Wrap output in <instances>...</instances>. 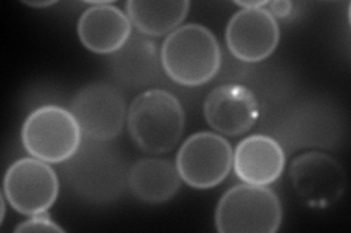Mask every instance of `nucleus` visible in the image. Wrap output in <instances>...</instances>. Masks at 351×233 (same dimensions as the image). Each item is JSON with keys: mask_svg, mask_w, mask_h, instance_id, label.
Segmentation results:
<instances>
[{"mask_svg": "<svg viewBox=\"0 0 351 233\" xmlns=\"http://www.w3.org/2000/svg\"><path fill=\"white\" fill-rule=\"evenodd\" d=\"M71 113L85 139L112 141L122 133L128 107L122 91L112 83L97 82L84 86L71 101Z\"/></svg>", "mask_w": 351, "mask_h": 233, "instance_id": "nucleus-7", "label": "nucleus"}, {"mask_svg": "<svg viewBox=\"0 0 351 233\" xmlns=\"http://www.w3.org/2000/svg\"><path fill=\"white\" fill-rule=\"evenodd\" d=\"M204 117L218 135L237 137L256 124L259 101L243 85H221L214 87L205 98Z\"/></svg>", "mask_w": 351, "mask_h": 233, "instance_id": "nucleus-11", "label": "nucleus"}, {"mask_svg": "<svg viewBox=\"0 0 351 233\" xmlns=\"http://www.w3.org/2000/svg\"><path fill=\"white\" fill-rule=\"evenodd\" d=\"M293 190L311 206L328 207L337 203L346 190L343 165L324 152H306L290 165Z\"/></svg>", "mask_w": 351, "mask_h": 233, "instance_id": "nucleus-9", "label": "nucleus"}, {"mask_svg": "<svg viewBox=\"0 0 351 233\" xmlns=\"http://www.w3.org/2000/svg\"><path fill=\"white\" fill-rule=\"evenodd\" d=\"M237 6H240L241 9H252V8H267L269 5L268 0H255V2H236Z\"/></svg>", "mask_w": 351, "mask_h": 233, "instance_id": "nucleus-19", "label": "nucleus"}, {"mask_svg": "<svg viewBox=\"0 0 351 233\" xmlns=\"http://www.w3.org/2000/svg\"><path fill=\"white\" fill-rule=\"evenodd\" d=\"M191 9L189 0L179 2H145L129 0L126 14L142 36L162 37L182 27Z\"/></svg>", "mask_w": 351, "mask_h": 233, "instance_id": "nucleus-16", "label": "nucleus"}, {"mask_svg": "<svg viewBox=\"0 0 351 233\" xmlns=\"http://www.w3.org/2000/svg\"><path fill=\"white\" fill-rule=\"evenodd\" d=\"M281 31L277 18L267 8L240 9L230 18L226 44L234 59L261 63L277 50Z\"/></svg>", "mask_w": 351, "mask_h": 233, "instance_id": "nucleus-10", "label": "nucleus"}, {"mask_svg": "<svg viewBox=\"0 0 351 233\" xmlns=\"http://www.w3.org/2000/svg\"><path fill=\"white\" fill-rule=\"evenodd\" d=\"M132 22L126 12L112 3L97 2L85 9L78 19V37L82 46L95 54L112 55L132 37Z\"/></svg>", "mask_w": 351, "mask_h": 233, "instance_id": "nucleus-12", "label": "nucleus"}, {"mask_svg": "<svg viewBox=\"0 0 351 233\" xmlns=\"http://www.w3.org/2000/svg\"><path fill=\"white\" fill-rule=\"evenodd\" d=\"M15 232H59L64 233V229L60 228L56 221H53L47 213H41L36 216H29L28 220L21 221L15 228Z\"/></svg>", "mask_w": 351, "mask_h": 233, "instance_id": "nucleus-17", "label": "nucleus"}, {"mask_svg": "<svg viewBox=\"0 0 351 233\" xmlns=\"http://www.w3.org/2000/svg\"><path fill=\"white\" fill-rule=\"evenodd\" d=\"M214 223L219 233H276L282 223V206L269 187L243 182L219 198Z\"/></svg>", "mask_w": 351, "mask_h": 233, "instance_id": "nucleus-4", "label": "nucleus"}, {"mask_svg": "<svg viewBox=\"0 0 351 233\" xmlns=\"http://www.w3.org/2000/svg\"><path fill=\"white\" fill-rule=\"evenodd\" d=\"M268 8H269V12L274 16L285 18V16H289L291 14L293 5L290 2H285V0H281V2H269Z\"/></svg>", "mask_w": 351, "mask_h": 233, "instance_id": "nucleus-18", "label": "nucleus"}, {"mask_svg": "<svg viewBox=\"0 0 351 233\" xmlns=\"http://www.w3.org/2000/svg\"><path fill=\"white\" fill-rule=\"evenodd\" d=\"M160 57L170 79L188 87L211 82L223 63L217 37L201 24H184L174 29L164 40Z\"/></svg>", "mask_w": 351, "mask_h": 233, "instance_id": "nucleus-2", "label": "nucleus"}, {"mask_svg": "<svg viewBox=\"0 0 351 233\" xmlns=\"http://www.w3.org/2000/svg\"><path fill=\"white\" fill-rule=\"evenodd\" d=\"M84 135L71 109L47 104L31 111L21 128L22 146L29 156L64 163L80 150Z\"/></svg>", "mask_w": 351, "mask_h": 233, "instance_id": "nucleus-5", "label": "nucleus"}, {"mask_svg": "<svg viewBox=\"0 0 351 233\" xmlns=\"http://www.w3.org/2000/svg\"><path fill=\"white\" fill-rule=\"evenodd\" d=\"M161 69L157 44L145 36H132L125 46L108 59V70L113 81L129 91L142 90L156 82Z\"/></svg>", "mask_w": 351, "mask_h": 233, "instance_id": "nucleus-14", "label": "nucleus"}, {"mask_svg": "<svg viewBox=\"0 0 351 233\" xmlns=\"http://www.w3.org/2000/svg\"><path fill=\"white\" fill-rule=\"evenodd\" d=\"M180 178L195 190L221 184L233 168V148L218 133L199 131L186 139L176 156Z\"/></svg>", "mask_w": 351, "mask_h": 233, "instance_id": "nucleus-6", "label": "nucleus"}, {"mask_svg": "<svg viewBox=\"0 0 351 233\" xmlns=\"http://www.w3.org/2000/svg\"><path fill=\"white\" fill-rule=\"evenodd\" d=\"M182 182L176 163L169 159H139L130 166L128 174L130 193L147 204L170 202L179 193Z\"/></svg>", "mask_w": 351, "mask_h": 233, "instance_id": "nucleus-15", "label": "nucleus"}, {"mask_svg": "<svg viewBox=\"0 0 351 233\" xmlns=\"http://www.w3.org/2000/svg\"><path fill=\"white\" fill-rule=\"evenodd\" d=\"M284 168L285 152L271 136H247L233 152L234 174L245 184L269 187L282 175Z\"/></svg>", "mask_w": 351, "mask_h": 233, "instance_id": "nucleus-13", "label": "nucleus"}, {"mask_svg": "<svg viewBox=\"0 0 351 233\" xmlns=\"http://www.w3.org/2000/svg\"><path fill=\"white\" fill-rule=\"evenodd\" d=\"M126 123L132 140L142 152L164 154L180 143L186 115L182 102L171 92L152 87L132 101Z\"/></svg>", "mask_w": 351, "mask_h": 233, "instance_id": "nucleus-3", "label": "nucleus"}, {"mask_svg": "<svg viewBox=\"0 0 351 233\" xmlns=\"http://www.w3.org/2000/svg\"><path fill=\"white\" fill-rule=\"evenodd\" d=\"M25 5L31 6V8H49V6H53L56 5V2H25Z\"/></svg>", "mask_w": 351, "mask_h": 233, "instance_id": "nucleus-20", "label": "nucleus"}, {"mask_svg": "<svg viewBox=\"0 0 351 233\" xmlns=\"http://www.w3.org/2000/svg\"><path fill=\"white\" fill-rule=\"evenodd\" d=\"M59 191L56 171L37 158H21L10 163L5 172L2 193L19 215L47 213L56 203Z\"/></svg>", "mask_w": 351, "mask_h": 233, "instance_id": "nucleus-8", "label": "nucleus"}, {"mask_svg": "<svg viewBox=\"0 0 351 233\" xmlns=\"http://www.w3.org/2000/svg\"><path fill=\"white\" fill-rule=\"evenodd\" d=\"M108 143L86 139L80 150L63 163L66 182L88 203H113L128 187L126 162Z\"/></svg>", "mask_w": 351, "mask_h": 233, "instance_id": "nucleus-1", "label": "nucleus"}]
</instances>
